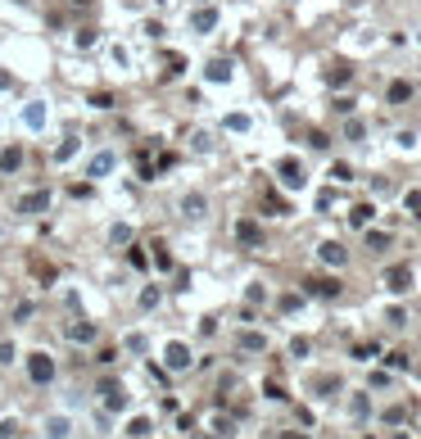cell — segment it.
Masks as SVG:
<instances>
[{"mask_svg":"<svg viewBox=\"0 0 421 439\" xmlns=\"http://www.w3.org/2000/svg\"><path fill=\"white\" fill-rule=\"evenodd\" d=\"M159 362H164L168 371H177V376H181V371L195 367V349H190L186 340H164V345H159Z\"/></svg>","mask_w":421,"mask_h":439,"instance_id":"obj_1","label":"cell"},{"mask_svg":"<svg viewBox=\"0 0 421 439\" xmlns=\"http://www.w3.org/2000/svg\"><path fill=\"white\" fill-rule=\"evenodd\" d=\"M95 394H100V408L104 412H127L131 408V389L122 385V380H100V385H95Z\"/></svg>","mask_w":421,"mask_h":439,"instance_id":"obj_2","label":"cell"},{"mask_svg":"<svg viewBox=\"0 0 421 439\" xmlns=\"http://www.w3.org/2000/svg\"><path fill=\"white\" fill-rule=\"evenodd\" d=\"M18 127L23 131H32V136H41L45 127H50V104L36 95V100H27L23 109H18Z\"/></svg>","mask_w":421,"mask_h":439,"instance_id":"obj_3","label":"cell"},{"mask_svg":"<svg viewBox=\"0 0 421 439\" xmlns=\"http://www.w3.org/2000/svg\"><path fill=\"white\" fill-rule=\"evenodd\" d=\"M276 181H281L290 195H299V190H308V168H304L299 159H281V164H276Z\"/></svg>","mask_w":421,"mask_h":439,"instance_id":"obj_4","label":"cell"},{"mask_svg":"<svg viewBox=\"0 0 421 439\" xmlns=\"http://www.w3.org/2000/svg\"><path fill=\"white\" fill-rule=\"evenodd\" d=\"M27 380H32V385H50V380H55V358L45 349L27 353Z\"/></svg>","mask_w":421,"mask_h":439,"instance_id":"obj_5","label":"cell"},{"mask_svg":"<svg viewBox=\"0 0 421 439\" xmlns=\"http://www.w3.org/2000/svg\"><path fill=\"white\" fill-rule=\"evenodd\" d=\"M118 173V150H95L91 159H86V177L91 181H104Z\"/></svg>","mask_w":421,"mask_h":439,"instance_id":"obj_6","label":"cell"},{"mask_svg":"<svg viewBox=\"0 0 421 439\" xmlns=\"http://www.w3.org/2000/svg\"><path fill=\"white\" fill-rule=\"evenodd\" d=\"M177 213L186 217V222H199V217H208V195H204V190H186V195L177 199Z\"/></svg>","mask_w":421,"mask_h":439,"instance_id":"obj_7","label":"cell"},{"mask_svg":"<svg viewBox=\"0 0 421 439\" xmlns=\"http://www.w3.org/2000/svg\"><path fill=\"white\" fill-rule=\"evenodd\" d=\"M186 27L195 36H213L217 32V9L213 5H195V9H190V18H186Z\"/></svg>","mask_w":421,"mask_h":439,"instance_id":"obj_8","label":"cell"},{"mask_svg":"<svg viewBox=\"0 0 421 439\" xmlns=\"http://www.w3.org/2000/svg\"><path fill=\"white\" fill-rule=\"evenodd\" d=\"M73 431H78V422H73L69 412H50V417H41V435H45V439H73Z\"/></svg>","mask_w":421,"mask_h":439,"instance_id":"obj_9","label":"cell"},{"mask_svg":"<svg viewBox=\"0 0 421 439\" xmlns=\"http://www.w3.org/2000/svg\"><path fill=\"white\" fill-rule=\"evenodd\" d=\"M104 59L113 64V73H131L136 69V59H131V50L122 41H104Z\"/></svg>","mask_w":421,"mask_h":439,"instance_id":"obj_10","label":"cell"},{"mask_svg":"<svg viewBox=\"0 0 421 439\" xmlns=\"http://www.w3.org/2000/svg\"><path fill=\"white\" fill-rule=\"evenodd\" d=\"M50 204H55V195H50V190H32V195H23V199H18V213H23V217H36V213H45Z\"/></svg>","mask_w":421,"mask_h":439,"instance_id":"obj_11","label":"cell"},{"mask_svg":"<svg viewBox=\"0 0 421 439\" xmlns=\"http://www.w3.org/2000/svg\"><path fill=\"white\" fill-rule=\"evenodd\" d=\"M231 78H236L231 59H208V64H204V82H208V87H227Z\"/></svg>","mask_w":421,"mask_h":439,"instance_id":"obj_12","label":"cell"},{"mask_svg":"<svg viewBox=\"0 0 421 439\" xmlns=\"http://www.w3.org/2000/svg\"><path fill=\"white\" fill-rule=\"evenodd\" d=\"M317 263H327V267H336V272H340V267L349 263V254H344L340 240H322L317 245Z\"/></svg>","mask_w":421,"mask_h":439,"instance_id":"obj_13","label":"cell"},{"mask_svg":"<svg viewBox=\"0 0 421 439\" xmlns=\"http://www.w3.org/2000/svg\"><path fill=\"white\" fill-rule=\"evenodd\" d=\"M222 131H231V136H250V131H254V118H250L245 109H231V113L222 118Z\"/></svg>","mask_w":421,"mask_h":439,"instance_id":"obj_14","label":"cell"},{"mask_svg":"<svg viewBox=\"0 0 421 439\" xmlns=\"http://www.w3.org/2000/svg\"><path fill=\"white\" fill-rule=\"evenodd\" d=\"M349 417L353 422H371V394L367 389H353L349 394Z\"/></svg>","mask_w":421,"mask_h":439,"instance_id":"obj_15","label":"cell"},{"mask_svg":"<svg viewBox=\"0 0 421 439\" xmlns=\"http://www.w3.org/2000/svg\"><path fill=\"white\" fill-rule=\"evenodd\" d=\"M394 150H399V154H417V150H421V131L417 127H399L394 131Z\"/></svg>","mask_w":421,"mask_h":439,"instance_id":"obj_16","label":"cell"},{"mask_svg":"<svg viewBox=\"0 0 421 439\" xmlns=\"http://www.w3.org/2000/svg\"><path fill=\"white\" fill-rule=\"evenodd\" d=\"M263 303H267V285L250 281V285H245V317H254V308H263Z\"/></svg>","mask_w":421,"mask_h":439,"instance_id":"obj_17","label":"cell"},{"mask_svg":"<svg viewBox=\"0 0 421 439\" xmlns=\"http://www.w3.org/2000/svg\"><path fill=\"white\" fill-rule=\"evenodd\" d=\"M385 285H390V294H408L413 290V267H394V272L385 276Z\"/></svg>","mask_w":421,"mask_h":439,"instance_id":"obj_18","label":"cell"},{"mask_svg":"<svg viewBox=\"0 0 421 439\" xmlns=\"http://www.w3.org/2000/svg\"><path fill=\"white\" fill-rule=\"evenodd\" d=\"M82 154V136H64V145H55V164H73V159Z\"/></svg>","mask_w":421,"mask_h":439,"instance_id":"obj_19","label":"cell"},{"mask_svg":"<svg viewBox=\"0 0 421 439\" xmlns=\"http://www.w3.org/2000/svg\"><path fill=\"white\" fill-rule=\"evenodd\" d=\"M64 336H69L73 345H91V340H95V326H91V322H69V326H64Z\"/></svg>","mask_w":421,"mask_h":439,"instance_id":"obj_20","label":"cell"},{"mask_svg":"<svg viewBox=\"0 0 421 439\" xmlns=\"http://www.w3.org/2000/svg\"><path fill=\"white\" fill-rule=\"evenodd\" d=\"M371 217H376V204H353L349 208V226H358V231H367Z\"/></svg>","mask_w":421,"mask_h":439,"instance_id":"obj_21","label":"cell"},{"mask_svg":"<svg viewBox=\"0 0 421 439\" xmlns=\"http://www.w3.org/2000/svg\"><path fill=\"white\" fill-rule=\"evenodd\" d=\"M344 141H349V145H362V141H367V122L349 113V118H344Z\"/></svg>","mask_w":421,"mask_h":439,"instance_id":"obj_22","label":"cell"},{"mask_svg":"<svg viewBox=\"0 0 421 439\" xmlns=\"http://www.w3.org/2000/svg\"><path fill=\"white\" fill-rule=\"evenodd\" d=\"M150 431H155V417L141 412V417H131V422H127V431H122V435H127V439H145Z\"/></svg>","mask_w":421,"mask_h":439,"instance_id":"obj_23","label":"cell"},{"mask_svg":"<svg viewBox=\"0 0 421 439\" xmlns=\"http://www.w3.org/2000/svg\"><path fill=\"white\" fill-rule=\"evenodd\" d=\"M241 349L245 353H267V336L263 331H241Z\"/></svg>","mask_w":421,"mask_h":439,"instance_id":"obj_24","label":"cell"},{"mask_svg":"<svg viewBox=\"0 0 421 439\" xmlns=\"http://www.w3.org/2000/svg\"><path fill=\"white\" fill-rule=\"evenodd\" d=\"M18 168H23V150L9 145L5 154H0V173H18Z\"/></svg>","mask_w":421,"mask_h":439,"instance_id":"obj_25","label":"cell"},{"mask_svg":"<svg viewBox=\"0 0 421 439\" xmlns=\"http://www.w3.org/2000/svg\"><path fill=\"white\" fill-rule=\"evenodd\" d=\"M122 349H127V353H145V349H150V340L141 336V331H127V336H122Z\"/></svg>","mask_w":421,"mask_h":439,"instance_id":"obj_26","label":"cell"},{"mask_svg":"<svg viewBox=\"0 0 421 439\" xmlns=\"http://www.w3.org/2000/svg\"><path fill=\"white\" fill-rule=\"evenodd\" d=\"M109 245H131V226L127 222H113L109 226Z\"/></svg>","mask_w":421,"mask_h":439,"instance_id":"obj_27","label":"cell"},{"mask_svg":"<svg viewBox=\"0 0 421 439\" xmlns=\"http://www.w3.org/2000/svg\"><path fill=\"white\" fill-rule=\"evenodd\" d=\"M308 290L322 294V299H331V294H340V281H331V276H327V281H308Z\"/></svg>","mask_w":421,"mask_h":439,"instance_id":"obj_28","label":"cell"},{"mask_svg":"<svg viewBox=\"0 0 421 439\" xmlns=\"http://www.w3.org/2000/svg\"><path fill=\"white\" fill-rule=\"evenodd\" d=\"M18 362V345L14 340H0V367H14Z\"/></svg>","mask_w":421,"mask_h":439,"instance_id":"obj_29","label":"cell"},{"mask_svg":"<svg viewBox=\"0 0 421 439\" xmlns=\"http://www.w3.org/2000/svg\"><path fill=\"white\" fill-rule=\"evenodd\" d=\"M236 236H241L245 245H258V226L250 222V217H245V222H236Z\"/></svg>","mask_w":421,"mask_h":439,"instance_id":"obj_30","label":"cell"},{"mask_svg":"<svg viewBox=\"0 0 421 439\" xmlns=\"http://www.w3.org/2000/svg\"><path fill=\"white\" fill-rule=\"evenodd\" d=\"M408 95H413V87H408V82H390V104H404Z\"/></svg>","mask_w":421,"mask_h":439,"instance_id":"obj_31","label":"cell"},{"mask_svg":"<svg viewBox=\"0 0 421 439\" xmlns=\"http://www.w3.org/2000/svg\"><path fill=\"white\" fill-rule=\"evenodd\" d=\"M208 431H213V435H222V439H231V435H236V426L227 422V417H213V422H208Z\"/></svg>","mask_w":421,"mask_h":439,"instance_id":"obj_32","label":"cell"},{"mask_svg":"<svg viewBox=\"0 0 421 439\" xmlns=\"http://www.w3.org/2000/svg\"><path fill=\"white\" fill-rule=\"evenodd\" d=\"M18 435V417L9 412V417H0V439H14Z\"/></svg>","mask_w":421,"mask_h":439,"instance_id":"obj_33","label":"cell"},{"mask_svg":"<svg viewBox=\"0 0 421 439\" xmlns=\"http://www.w3.org/2000/svg\"><path fill=\"white\" fill-rule=\"evenodd\" d=\"M390 245V231H371L367 226V250H385Z\"/></svg>","mask_w":421,"mask_h":439,"instance_id":"obj_34","label":"cell"},{"mask_svg":"<svg viewBox=\"0 0 421 439\" xmlns=\"http://www.w3.org/2000/svg\"><path fill=\"white\" fill-rule=\"evenodd\" d=\"M141 308H159V290H155V285H145V290H141Z\"/></svg>","mask_w":421,"mask_h":439,"instance_id":"obj_35","label":"cell"},{"mask_svg":"<svg viewBox=\"0 0 421 439\" xmlns=\"http://www.w3.org/2000/svg\"><path fill=\"white\" fill-rule=\"evenodd\" d=\"M290 353H294V358H308V353H313V345H308L304 336H294V340H290Z\"/></svg>","mask_w":421,"mask_h":439,"instance_id":"obj_36","label":"cell"},{"mask_svg":"<svg viewBox=\"0 0 421 439\" xmlns=\"http://www.w3.org/2000/svg\"><path fill=\"white\" fill-rule=\"evenodd\" d=\"M331 181H340V186H344V181H353L349 164H331Z\"/></svg>","mask_w":421,"mask_h":439,"instance_id":"obj_37","label":"cell"},{"mask_svg":"<svg viewBox=\"0 0 421 439\" xmlns=\"http://www.w3.org/2000/svg\"><path fill=\"white\" fill-rule=\"evenodd\" d=\"M304 308V294H285L281 299V312H299Z\"/></svg>","mask_w":421,"mask_h":439,"instance_id":"obj_38","label":"cell"},{"mask_svg":"<svg viewBox=\"0 0 421 439\" xmlns=\"http://www.w3.org/2000/svg\"><path fill=\"white\" fill-rule=\"evenodd\" d=\"M404 408H385V412H380V422H390V426H399V422H404Z\"/></svg>","mask_w":421,"mask_h":439,"instance_id":"obj_39","label":"cell"},{"mask_svg":"<svg viewBox=\"0 0 421 439\" xmlns=\"http://www.w3.org/2000/svg\"><path fill=\"white\" fill-rule=\"evenodd\" d=\"M78 45H82V50H86V45H95V27H82V32H78Z\"/></svg>","mask_w":421,"mask_h":439,"instance_id":"obj_40","label":"cell"},{"mask_svg":"<svg viewBox=\"0 0 421 439\" xmlns=\"http://www.w3.org/2000/svg\"><path fill=\"white\" fill-rule=\"evenodd\" d=\"M390 385V371H371V389H385Z\"/></svg>","mask_w":421,"mask_h":439,"instance_id":"obj_41","label":"cell"},{"mask_svg":"<svg viewBox=\"0 0 421 439\" xmlns=\"http://www.w3.org/2000/svg\"><path fill=\"white\" fill-rule=\"evenodd\" d=\"M281 439H313V435H308V431H285Z\"/></svg>","mask_w":421,"mask_h":439,"instance_id":"obj_42","label":"cell"},{"mask_svg":"<svg viewBox=\"0 0 421 439\" xmlns=\"http://www.w3.org/2000/svg\"><path fill=\"white\" fill-rule=\"evenodd\" d=\"M199 439H222V435H213V431H208V435H199Z\"/></svg>","mask_w":421,"mask_h":439,"instance_id":"obj_43","label":"cell"},{"mask_svg":"<svg viewBox=\"0 0 421 439\" xmlns=\"http://www.w3.org/2000/svg\"><path fill=\"white\" fill-rule=\"evenodd\" d=\"M417 45H421V32H417Z\"/></svg>","mask_w":421,"mask_h":439,"instance_id":"obj_44","label":"cell"},{"mask_svg":"<svg viewBox=\"0 0 421 439\" xmlns=\"http://www.w3.org/2000/svg\"><path fill=\"white\" fill-rule=\"evenodd\" d=\"M199 5H208V0H199Z\"/></svg>","mask_w":421,"mask_h":439,"instance_id":"obj_45","label":"cell"}]
</instances>
